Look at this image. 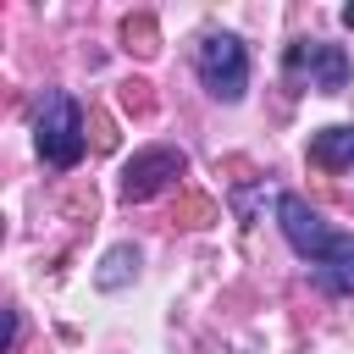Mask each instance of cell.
<instances>
[{
    "label": "cell",
    "mask_w": 354,
    "mask_h": 354,
    "mask_svg": "<svg viewBox=\"0 0 354 354\" xmlns=\"http://www.w3.org/2000/svg\"><path fill=\"white\" fill-rule=\"evenodd\" d=\"M277 227L288 232V243H293L310 266H326V260H348V254H354V238L337 232V227H326L321 210H315L310 199H299V194H282V199H277Z\"/></svg>",
    "instance_id": "6da1fadb"
},
{
    "label": "cell",
    "mask_w": 354,
    "mask_h": 354,
    "mask_svg": "<svg viewBox=\"0 0 354 354\" xmlns=\"http://www.w3.org/2000/svg\"><path fill=\"white\" fill-rule=\"evenodd\" d=\"M83 111H77V100L72 94H50L44 100V111H39V155L50 160V166H77L83 160Z\"/></svg>",
    "instance_id": "7a4b0ae2"
},
{
    "label": "cell",
    "mask_w": 354,
    "mask_h": 354,
    "mask_svg": "<svg viewBox=\"0 0 354 354\" xmlns=\"http://www.w3.org/2000/svg\"><path fill=\"white\" fill-rule=\"evenodd\" d=\"M282 66H288V83H299V88H321V94H343L348 88V55L337 44H326V39L288 44Z\"/></svg>",
    "instance_id": "3957f363"
},
{
    "label": "cell",
    "mask_w": 354,
    "mask_h": 354,
    "mask_svg": "<svg viewBox=\"0 0 354 354\" xmlns=\"http://www.w3.org/2000/svg\"><path fill=\"white\" fill-rule=\"evenodd\" d=\"M199 83H205L221 105L243 100V88H249V55H243V44H238L232 33H210V39L199 44Z\"/></svg>",
    "instance_id": "277c9868"
},
{
    "label": "cell",
    "mask_w": 354,
    "mask_h": 354,
    "mask_svg": "<svg viewBox=\"0 0 354 354\" xmlns=\"http://www.w3.org/2000/svg\"><path fill=\"white\" fill-rule=\"evenodd\" d=\"M171 177H183V149H166V144L138 149V155L127 160V171H122V199H127V205H144V199H155Z\"/></svg>",
    "instance_id": "5b68a950"
},
{
    "label": "cell",
    "mask_w": 354,
    "mask_h": 354,
    "mask_svg": "<svg viewBox=\"0 0 354 354\" xmlns=\"http://www.w3.org/2000/svg\"><path fill=\"white\" fill-rule=\"evenodd\" d=\"M310 160L326 171H354V127H321L310 138Z\"/></svg>",
    "instance_id": "8992f818"
},
{
    "label": "cell",
    "mask_w": 354,
    "mask_h": 354,
    "mask_svg": "<svg viewBox=\"0 0 354 354\" xmlns=\"http://www.w3.org/2000/svg\"><path fill=\"white\" fill-rule=\"evenodd\" d=\"M122 50H133V55H155V50H160V28H155L149 11H133V17L122 22Z\"/></svg>",
    "instance_id": "52a82bcc"
},
{
    "label": "cell",
    "mask_w": 354,
    "mask_h": 354,
    "mask_svg": "<svg viewBox=\"0 0 354 354\" xmlns=\"http://www.w3.org/2000/svg\"><path fill=\"white\" fill-rule=\"evenodd\" d=\"M133 271H138V249H133V243H116V249L105 254V266H100L94 282H100V288H122Z\"/></svg>",
    "instance_id": "ba28073f"
},
{
    "label": "cell",
    "mask_w": 354,
    "mask_h": 354,
    "mask_svg": "<svg viewBox=\"0 0 354 354\" xmlns=\"http://www.w3.org/2000/svg\"><path fill=\"white\" fill-rule=\"evenodd\" d=\"M310 277H315L326 293H354V254H348V260H326V266H310Z\"/></svg>",
    "instance_id": "9c48e42d"
},
{
    "label": "cell",
    "mask_w": 354,
    "mask_h": 354,
    "mask_svg": "<svg viewBox=\"0 0 354 354\" xmlns=\"http://www.w3.org/2000/svg\"><path fill=\"white\" fill-rule=\"evenodd\" d=\"M171 221H183V227H210V221H216V205H210L205 194H188V199L177 205V216H171Z\"/></svg>",
    "instance_id": "30bf717a"
},
{
    "label": "cell",
    "mask_w": 354,
    "mask_h": 354,
    "mask_svg": "<svg viewBox=\"0 0 354 354\" xmlns=\"http://www.w3.org/2000/svg\"><path fill=\"white\" fill-rule=\"evenodd\" d=\"M122 105H127V111H138V116H144V111H149V105H155V100H149V83H144V77H133V83H122Z\"/></svg>",
    "instance_id": "8fae6325"
},
{
    "label": "cell",
    "mask_w": 354,
    "mask_h": 354,
    "mask_svg": "<svg viewBox=\"0 0 354 354\" xmlns=\"http://www.w3.org/2000/svg\"><path fill=\"white\" fill-rule=\"evenodd\" d=\"M88 127H94V149H111V144H116V133H111V116H100V111H94V116H88Z\"/></svg>",
    "instance_id": "7c38bea8"
},
{
    "label": "cell",
    "mask_w": 354,
    "mask_h": 354,
    "mask_svg": "<svg viewBox=\"0 0 354 354\" xmlns=\"http://www.w3.org/2000/svg\"><path fill=\"white\" fill-rule=\"evenodd\" d=\"M343 22H348V28H354V6H343Z\"/></svg>",
    "instance_id": "4fadbf2b"
}]
</instances>
